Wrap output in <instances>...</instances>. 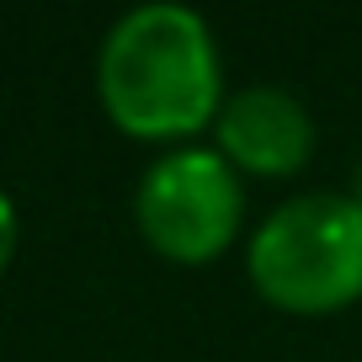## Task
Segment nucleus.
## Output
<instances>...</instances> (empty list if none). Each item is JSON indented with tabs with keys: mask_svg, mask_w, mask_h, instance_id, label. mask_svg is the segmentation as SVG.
Here are the masks:
<instances>
[{
	"mask_svg": "<svg viewBox=\"0 0 362 362\" xmlns=\"http://www.w3.org/2000/svg\"><path fill=\"white\" fill-rule=\"evenodd\" d=\"M208 134H214V149L240 176H261V181L298 176L315 155V112L304 107L298 90L272 86V80L229 90Z\"/></svg>",
	"mask_w": 362,
	"mask_h": 362,
	"instance_id": "20e7f679",
	"label": "nucleus"
},
{
	"mask_svg": "<svg viewBox=\"0 0 362 362\" xmlns=\"http://www.w3.org/2000/svg\"><path fill=\"white\" fill-rule=\"evenodd\" d=\"M16 240H22V218H16L11 192L0 187V272L11 267V256H16Z\"/></svg>",
	"mask_w": 362,
	"mask_h": 362,
	"instance_id": "39448f33",
	"label": "nucleus"
},
{
	"mask_svg": "<svg viewBox=\"0 0 362 362\" xmlns=\"http://www.w3.org/2000/svg\"><path fill=\"white\" fill-rule=\"evenodd\" d=\"M134 224L155 256L208 267L245 224V176L214 144H176L139 176Z\"/></svg>",
	"mask_w": 362,
	"mask_h": 362,
	"instance_id": "7ed1b4c3",
	"label": "nucleus"
},
{
	"mask_svg": "<svg viewBox=\"0 0 362 362\" xmlns=\"http://www.w3.org/2000/svg\"><path fill=\"white\" fill-rule=\"evenodd\" d=\"M224 59L214 27L181 0H144L107 27L96 48V102L144 144H197L224 107Z\"/></svg>",
	"mask_w": 362,
	"mask_h": 362,
	"instance_id": "f257e3e1",
	"label": "nucleus"
},
{
	"mask_svg": "<svg viewBox=\"0 0 362 362\" xmlns=\"http://www.w3.org/2000/svg\"><path fill=\"white\" fill-rule=\"evenodd\" d=\"M351 197L362 203V155H357V165H351Z\"/></svg>",
	"mask_w": 362,
	"mask_h": 362,
	"instance_id": "423d86ee",
	"label": "nucleus"
},
{
	"mask_svg": "<svg viewBox=\"0 0 362 362\" xmlns=\"http://www.w3.org/2000/svg\"><path fill=\"white\" fill-rule=\"evenodd\" d=\"M245 277L283 315H341L362 298V203L351 192H298L256 224Z\"/></svg>",
	"mask_w": 362,
	"mask_h": 362,
	"instance_id": "f03ea898",
	"label": "nucleus"
}]
</instances>
